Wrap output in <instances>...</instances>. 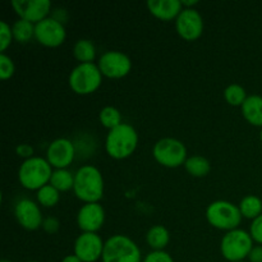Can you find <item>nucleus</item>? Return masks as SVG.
I'll list each match as a JSON object with an SVG mask.
<instances>
[{
  "label": "nucleus",
  "mask_w": 262,
  "mask_h": 262,
  "mask_svg": "<svg viewBox=\"0 0 262 262\" xmlns=\"http://www.w3.org/2000/svg\"><path fill=\"white\" fill-rule=\"evenodd\" d=\"M74 194L81 201L99 202L104 196V178L96 166L83 165L74 174Z\"/></svg>",
  "instance_id": "nucleus-1"
},
{
  "label": "nucleus",
  "mask_w": 262,
  "mask_h": 262,
  "mask_svg": "<svg viewBox=\"0 0 262 262\" xmlns=\"http://www.w3.org/2000/svg\"><path fill=\"white\" fill-rule=\"evenodd\" d=\"M138 145L137 130L128 123H122L109 130L105 141V148L114 159H125L135 152Z\"/></svg>",
  "instance_id": "nucleus-2"
},
{
  "label": "nucleus",
  "mask_w": 262,
  "mask_h": 262,
  "mask_svg": "<svg viewBox=\"0 0 262 262\" xmlns=\"http://www.w3.org/2000/svg\"><path fill=\"white\" fill-rule=\"evenodd\" d=\"M51 165L46 159L40 156H32L26 159L18 170V179L20 184L27 189H40L50 182Z\"/></svg>",
  "instance_id": "nucleus-3"
},
{
  "label": "nucleus",
  "mask_w": 262,
  "mask_h": 262,
  "mask_svg": "<svg viewBox=\"0 0 262 262\" xmlns=\"http://www.w3.org/2000/svg\"><path fill=\"white\" fill-rule=\"evenodd\" d=\"M101 258L102 262H142L140 247L123 234H115L106 239Z\"/></svg>",
  "instance_id": "nucleus-4"
},
{
  "label": "nucleus",
  "mask_w": 262,
  "mask_h": 262,
  "mask_svg": "<svg viewBox=\"0 0 262 262\" xmlns=\"http://www.w3.org/2000/svg\"><path fill=\"white\" fill-rule=\"evenodd\" d=\"M206 219L212 227L222 230H234L242 220L239 207L224 200L214 201L207 206Z\"/></svg>",
  "instance_id": "nucleus-5"
},
{
  "label": "nucleus",
  "mask_w": 262,
  "mask_h": 262,
  "mask_svg": "<svg viewBox=\"0 0 262 262\" xmlns=\"http://www.w3.org/2000/svg\"><path fill=\"white\" fill-rule=\"evenodd\" d=\"M253 248V239L248 232L243 229H234L227 232L222 238L220 251L225 260L229 262H239L248 257Z\"/></svg>",
  "instance_id": "nucleus-6"
},
{
  "label": "nucleus",
  "mask_w": 262,
  "mask_h": 262,
  "mask_svg": "<svg viewBox=\"0 0 262 262\" xmlns=\"http://www.w3.org/2000/svg\"><path fill=\"white\" fill-rule=\"evenodd\" d=\"M101 81V71L94 63H79L69 74V86L78 95L92 94L99 89Z\"/></svg>",
  "instance_id": "nucleus-7"
},
{
  "label": "nucleus",
  "mask_w": 262,
  "mask_h": 262,
  "mask_svg": "<svg viewBox=\"0 0 262 262\" xmlns=\"http://www.w3.org/2000/svg\"><path fill=\"white\" fill-rule=\"evenodd\" d=\"M155 160L168 168H178L187 160V148L182 141L165 137L159 140L152 148Z\"/></svg>",
  "instance_id": "nucleus-8"
},
{
  "label": "nucleus",
  "mask_w": 262,
  "mask_h": 262,
  "mask_svg": "<svg viewBox=\"0 0 262 262\" xmlns=\"http://www.w3.org/2000/svg\"><path fill=\"white\" fill-rule=\"evenodd\" d=\"M97 66L102 76H106L109 78H122L130 72L132 61L127 54L122 51L110 50L100 56Z\"/></svg>",
  "instance_id": "nucleus-9"
},
{
  "label": "nucleus",
  "mask_w": 262,
  "mask_h": 262,
  "mask_svg": "<svg viewBox=\"0 0 262 262\" xmlns=\"http://www.w3.org/2000/svg\"><path fill=\"white\" fill-rule=\"evenodd\" d=\"M35 37L42 45L56 48L66 40V27L53 17H48L35 25Z\"/></svg>",
  "instance_id": "nucleus-10"
},
{
  "label": "nucleus",
  "mask_w": 262,
  "mask_h": 262,
  "mask_svg": "<svg viewBox=\"0 0 262 262\" xmlns=\"http://www.w3.org/2000/svg\"><path fill=\"white\" fill-rule=\"evenodd\" d=\"M104 245L97 233H82L74 242V255L82 262H96L102 257Z\"/></svg>",
  "instance_id": "nucleus-11"
},
{
  "label": "nucleus",
  "mask_w": 262,
  "mask_h": 262,
  "mask_svg": "<svg viewBox=\"0 0 262 262\" xmlns=\"http://www.w3.org/2000/svg\"><path fill=\"white\" fill-rule=\"evenodd\" d=\"M176 27L181 37L187 41H193L202 35L204 19L194 8H184L176 18Z\"/></svg>",
  "instance_id": "nucleus-12"
},
{
  "label": "nucleus",
  "mask_w": 262,
  "mask_h": 262,
  "mask_svg": "<svg viewBox=\"0 0 262 262\" xmlns=\"http://www.w3.org/2000/svg\"><path fill=\"white\" fill-rule=\"evenodd\" d=\"M76 156L74 143L68 138H56L49 145L46 151V160L56 169H67Z\"/></svg>",
  "instance_id": "nucleus-13"
},
{
  "label": "nucleus",
  "mask_w": 262,
  "mask_h": 262,
  "mask_svg": "<svg viewBox=\"0 0 262 262\" xmlns=\"http://www.w3.org/2000/svg\"><path fill=\"white\" fill-rule=\"evenodd\" d=\"M104 222L105 210L99 202L84 204L77 214V224L83 233H96Z\"/></svg>",
  "instance_id": "nucleus-14"
},
{
  "label": "nucleus",
  "mask_w": 262,
  "mask_h": 262,
  "mask_svg": "<svg viewBox=\"0 0 262 262\" xmlns=\"http://www.w3.org/2000/svg\"><path fill=\"white\" fill-rule=\"evenodd\" d=\"M13 8L22 19L32 23L48 18L51 8L50 0H13Z\"/></svg>",
  "instance_id": "nucleus-15"
},
{
  "label": "nucleus",
  "mask_w": 262,
  "mask_h": 262,
  "mask_svg": "<svg viewBox=\"0 0 262 262\" xmlns=\"http://www.w3.org/2000/svg\"><path fill=\"white\" fill-rule=\"evenodd\" d=\"M14 215L18 223L27 230H36L42 225V214L32 200L22 199L14 207Z\"/></svg>",
  "instance_id": "nucleus-16"
},
{
  "label": "nucleus",
  "mask_w": 262,
  "mask_h": 262,
  "mask_svg": "<svg viewBox=\"0 0 262 262\" xmlns=\"http://www.w3.org/2000/svg\"><path fill=\"white\" fill-rule=\"evenodd\" d=\"M147 7L151 14L164 20L177 18L183 9L181 0H148Z\"/></svg>",
  "instance_id": "nucleus-17"
},
{
  "label": "nucleus",
  "mask_w": 262,
  "mask_h": 262,
  "mask_svg": "<svg viewBox=\"0 0 262 262\" xmlns=\"http://www.w3.org/2000/svg\"><path fill=\"white\" fill-rule=\"evenodd\" d=\"M242 114L248 123L256 127H262V96L250 95L243 102Z\"/></svg>",
  "instance_id": "nucleus-18"
},
{
  "label": "nucleus",
  "mask_w": 262,
  "mask_h": 262,
  "mask_svg": "<svg viewBox=\"0 0 262 262\" xmlns=\"http://www.w3.org/2000/svg\"><path fill=\"white\" fill-rule=\"evenodd\" d=\"M146 241L154 251H164V248L168 246L169 241H170V234L163 225H154L148 229L147 234H146Z\"/></svg>",
  "instance_id": "nucleus-19"
},
{
  "label": "nucleus",
  "mask_w": 262,
  "mask_h": 262,
  "mask_svg": "<svg viewBox=\"0 0 262 262\" xmlns=\"http://www.w3.org/2000/svg\"><path fill=\"white\" fill-rule=\"evenodd\" d=\"M49 183L59 192L69 191L74 186V174H72L68 169H55Z\"/></svg>",
  "instance_id": "nucleus-20"
},
{
  "label": "nucleus",
  "mask_w": 262,
  "mask_h": 262,
  "mask_svg": "<svg viewBox=\"0 0 262 262\" xmlns=\"http://www.w3.org/2000/svg\"><path fill=\"white\" fill-rule=\"evenodd\" d=\"M239 210L242 216L255 220L262 214V200L255 194L243 197L239 204Z\"/></svg>",
  "instance_id": "nucleus-21"
},
{
  "label": "nucleus",
  "mask_w": 262,
  "mask_h": 262,
  "mask_svg": "<svg viewBox=\"0 0 262 262\" xmlns=\"http://www.w3.org/2000/svg\"><path fill=\"white\" fill-rule=\"evenodd\" d=\"M73 55L81 63H92L96 56V48L92 41L87 40V38H81L74 43Z\"/></svg>",
  "instance_id": "nucleus-22"
},
{
  "label": "nucleus",
  "mask_w": 262,
  "mask_h": 262,
  "mask_svg": "<svg viewBox=\"0 0 262 262\" xmlns=\"http://www.w3.org/2000/svg\"><path fill=\"white\" fill-rule=\"evenodd\" d=\"M184 166H186V170L192 177H197V178L207 176L210 169H211L210 161L206 158H204V156L199 155L191 156V158L187 159L186 163H184Z\"/></svg>",
  "instance_id": "nucleus-23"
},
{
  "label": "nucleus",
  "mask_w": 262,
  "mask_h": 262,
  "mask_svg": "<svg viewBox=\"0 0 262 262\" xmlns=\"http://www.w3.org/2000/svg\"><path fill=\"white\" fill-rule=\"evenodd\" d=\"M13 37L18 41V42H27L31 40L32 36H35V26L32 22L22 19L19 18L15 20L14 25L12 26Z\"/></svg>",
  "instance_id": "nucleus-24"
},
{
  "label": "nucleus",
  "mask_w": 262,
  "mask_h": 262,
  "mask_svg": "<svg viewBox=\"0 0 262 262\" xmlns=\"http://www.w3.org/2000/svg\"><path fill=\"white\" fill-rule=\"evenodd\" d=\"M100 123H101L104 127L113 129V128L118 127L119 124H122V114H120L119 110L114 106H105L102 107L101 112L99 114Z\"/></svg>",
  "instance_id": "nucleus-25"
},
{
  "label": "nucleus",
  "mask_w": 262,
  "mask_h": 262,
  "mask_svg": "<svg viewBox=\"0 0 262 262\" xmlns=\"http://www.w3.org/2000/svg\"><path fill=\"white\" fill-rule=\"evenodd\" d=\"M60 200V194L56 188H54L50 183L43 186L37 191V201L45 207H53Z\"/></svg>",
  "instance_id": "nucleus-26"
},
{
  "label": "nucleus",
  "mask_w": 262,
  "mask_h": 262,
  "mask_svg": "<svg viewBox=\"0 0 262 262\" xmlns=\"http://www.w3.org/2000/svg\"><path fill=\"white\" fill-rule=\"evenodd\" d=\"M224 97L233 106H242V104L246 101L248 96L246 94V90L241 84L233 83L225 89Z\"/></svg>",
  "instance_id": "nucleus-27"
},
{
  "label": "nucleus",
  "mask_w": 262,
  "mask_h": 262,
  "mask_svg": "<svg viewBox=\"0 0 262 262\" xmlns=\"http://www.w3.org/2000/svg\"><path fill=\"white\" fill-rule=\"evenodd\" d=\"M15 67L13 63L12 58L8 56L7 54H0V78L8 79L14 74Z\"/></svg>",
  "instance_id": "nucleus-28"
},
{
  "label": "nucleus",
  "mask_w": 262,
  "mask_h": 262,
  "mask_svg": "<svg viewBox=\"0 0 262 262\" xmlns=\"http://www.w3.org/2000/svg\"><path fill=\"white\" fill-rule=\"evenodd\" d=\"M12 38H14L12 27L5 20H0V50L5 51L12 42Z\"/></svg>",
  "instance_id": "nucleus-29"
},
{
  "label": "nucleus",
  "mask_w": 262,
  "mask_h": 262,
  "mask_svg": "<svg viewBox=\"0 0 262 262\" xmlns=\"http://www.w3.org/2000/svg\"><path fill=\"white\" fill-rule=\"evenodd\" d=\"M143 262H174V260L165 251H152L146 255Z\"/></svg>",
  "instance_id": "nucleus-30"
},
{
  "label": "nucleus",
  "mask_w": 262,
  "mask_h": 262,
  "mask_svg": "<svg viewBox=\"0 0 262 262\" xmlns=\"http://www.w3.org/2000/svg\"><path fill=\"white\" fill-rule=\"evenodd\" d=\"M250 234L255 242L262 245V214L252 222L250 228Z\"/></svg>",
  "instance_id": "nucleus-31"
},
{
  "label": "nucleus",
  "mask_w": 262,
  "mask_h": 262,
  "mask_svg": "<svg viewBox=\"0 0 262 262\" xmlns=\"http://www.w3.org/2000/svg\"><path fill=\"white\" fill-rule=\"evenodd\" d=\"M42 228L45 232L50 233V234H54V233L58 232L59 228H60V222H59L56 217L49 216V217H46V219H43Z\"/></svg>",
  "instance_id": "nucleus-32"
},
{
  "label": "nucleus",
  "mask_w": 262,
  "mask_h": 262,
  "mask_svg": "<svg viewBox=\"0 0 262 262\" xmlns=\"http://www.w3.org/2000/svg\"><path fill=\"white\" fill-rule=\"evenodd\" d=\"M15 151H17L18 156H22V158H26V159L32 158L33 148L32 146L27 145V143H20V145H18L17 148H15Z\"/></svg>",
  "instance_id": "nucleus-33"
},
{
  "label": "nucleus",
  "mask_w": 262,
  "mask_h": 262,
  "mask_svg": "<svg viewBox=\"0 0 262 262\" xmlns=\"http://www.w3.org/2000/svg\"><path fill=\"white\" fill-rule=\"evenodd\" d=\"M251 262H262V246H255L248 255Z\"/></svg>",
  "instance_id": "nucleus-34"
},
{
  "label": "nucleus",
  "mask_w": 262,
  "mask_h": 262,
  "mask_svg": "<svg viewBox=\"0 0 262 262\" xmlns=\"http://www.w3.org/2000/svg\"><path fill=\"white\" fill-rule=\"evenodd\" d=\"M61 262H82L76 255H68L61 260Z\"/></svg>",
  "instance_id": "nucleus-35"
},
{
  "label": "nucleus",
  "mask_w": 262,
  "mask_h": 262,
  "mask_svg": "<svg viewBox=\"0 0 262 262\" xmlns=\"http://www.w3.org/2000/svg\"><path fill=\"white\" fill-rule=\"evenodd\" d=\"M197 3H199L197 0H189V2H187V0H183V2H182V4L184 5V8H189L191 5H196Z\"/></svg>",
  "instance_id": "nucleus-36"
},
{
  "label": "nucleus",
  "mask_w": 262,
  "mask_h": 262,
  "mask_svg": "<svg viewBox=\"0 0 262 262\" xmlns=\"http://www.w3.org/2000/svg\"><path fill=\"white\" fill-rule=\"evenodd\" d=\"M260 138H261V142H262V129H261V133H260Z\"/></svg>",
  "instance_id": "nucleus-37"
},
{
  "label": "nucleus",
  "mask_w": 262,
  "mask_h": 262,
  "mask_svg": "<svg viewBox=\"0 0 262 262\" xmlns=\"http://www.w3.org/2000/svg\"><path fill=\"white\" fill-rule=\"evenodd\" d=\"M2 262H12V261H9V260H3Z\"/></svg>",
  "instance_id": "nucleus-38"
},
{
  "label": "nucleus",
  "mask_w": 262,
  "mask_h": 262,
  "mask_svg": "<svg viewBox=\"0 0 262 262\" xmlns=\"http://www.w3.org/2000/svg\"><path fill=\"white\" fill-rule=\"evenodd\" d=\"M27 262H38V261H27Z\"/></svg>",
  "instance_id": "nucleus-39"
},
{
  "label": "nucleus",
  "mask_w": 262,
  "mask_h": 262,
  "mask_svg": "<svg viewBox=\"0 0 262 262\" xmlns=\"http://www.w3.org/2000/svg\"><path fill=\"white\" fill-rule=\"evenodd\" d=\"M239 262H245V261H239Z\"/></svg>",
  "instance_id": "nucleus-40"
}]
</instances>
